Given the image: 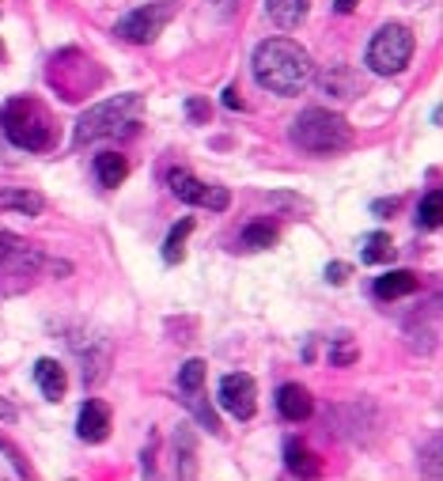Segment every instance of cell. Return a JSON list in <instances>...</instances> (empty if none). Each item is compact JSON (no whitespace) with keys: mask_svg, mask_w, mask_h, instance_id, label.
<instances>
[{"mask_svg":"<svg viewBox=\"0 0 443 481\" xmlns=\"http://www.w3.org/2000/svg\"><path fill=\"white\" fill-rule=\"evenodd\" d=\"M255 80L269 95H300L314 80L311 53L292 38H265L255 50Z\"/></svg>","mask_w":443,"mask_h":481,"instance_id":"cell-1","label":"cell"},{"mask_svg":"<svg viewBox=\"0 0 443 481\" xmlns=\"http://www.w3.org/2000/svg\"><path fill=\"white\" fill-rule=\"evenodd\" d=\"M0 130L5 137L24 152H50L57 144V125L53 114L42 107L38 99H8L0 111Z\"/></svg>","mask_w":443,"mask_h":481,"instance_id":"cell-2","label":"cell"},{"mask_svg":"<svg viewBox=\"0 0 443 481\" xmlns=\"http://www.w3.org/2000/svg\"><path fill=\"white\" fill-rule=\"evenodd\" d=\"M288 137H292L295 149H303L311 156H337V152H345L352 144V125L342 114H333V111L311 107V111H303L300 118L292 121Z\"/></svg>","mask_w":443,"mask_h":481,"instance_id":"cell-3","label":"cell"},{"mask_svg":"<svg viewBox=\"0 0 443 481\" xmlns=\"http://www.w3.org/2000/svg\"><path fill=\"white\" fill-rule=\"evenodd\" d=\"M50 88L65 99V102H80L102 88V69L88 53L80 50H61L50 57V69H46Z\"/></svg>","mask_w":443,"mask_h":481,"instance_id":"cell-4","label":"cell"},{"mask_svg":"<svg viewBox=\"0 0 443 481\" xmlns=\"http://www.w3.org/2000/svg\"><path fill=\"white\" fill-rule=\"evenodd\" d=\"M140 118V95H118L91 107L88 114H80L76 121V144H88L99 137H118V133H130Z\"/></svg>","mask_w":443,"mask_h":481,"instance_id":"cell-5","label":"cell"},{"mask_svg":"<svg viewBox=\"0 0 443 481\" xmlns=\"http://www.w3.org/2000/svg\"><path fill=\"white\" fill-rule=\"evenodd\" d=\"M413 50H417V38L409 27L402 24H387V27H379L375 38L368 42V69L375 76H398V72H406L409 69V61H413Z\"/></svg>","mask_w":443,"mask_h":481,"instance_id":"cell-6","label":"cell"},{"mask_svg":"<svg viewBox=\"0 0 443 481\" xmlns=\"http://www.w3.org/2000/svg\"><path fill=\"white\" fill-rule=\"evenodd\" d=\"M175 19V5L171 0H156V5H144L130 15L118 19L114 34H121L125 42H133V46H148V42H156L163 34V27Z\"/></svg>","mask_w":443,"mask_h":481,"instance_id":"cell-7","label":"cell"},{"mask_svg":"<svg viewBox=\"0 0 443 481\" xmlns=\"http://www.w3.org/2000/svg\"><path fill=\"white\" fill-rule=\"evenodd\" d=\"M167 186H171V194L186 205H201V208H213V213H224L227 208V190L224 186H208L201 178H194L189 171H182V167H175L171 175H167Z\"/></svg>","mask_w":443,"mask_h":481,"instance_id":"cell-8","label":"cell"},{"mask_svg":"<svg viewBox=\"0 0 443 481\" xmlns=\"http://www.w3.org/2000/svg\"><path fill=\"white\" fill-rule=\"evenodd\" d=\"M220 406L236 417V421H250L258 409V383L246 371H231L220 380Z\"/></svg>","mask_w":443,"mask_h":481,"instance_id":"cell-9","label":"cell"},{"mask_svg":"<svg viewBox=\"0 0 443 481\" xmlns=\"http://www.w3.org/2000/svg\"><path fill=\"white\" fill-rule=\"evenodd\" d=\"M76 436L88 444H102L111 436V406L99 402V399H88L80 406V417H76Z\"/></svg>","mask_w":443,"mask_h":481,"instance_id":"cell-10","label":"cell"},{"mask_svg":"<svg viewBox=\"0 0 443 481\" xmlns=\"http://www.w3.org/2000/svg\"><path fill=\"white\" fill-rule=\"evenodd\" d=\"M277 409H281V417L284 421H307L311 417V409H314V402H311V394H307V387H300V383H284L281 390H277Z\"/></svg>","mask_w":443,"mask_h":481,"instance_id":"cell-11","label":"cell"},{"mask_svg":"<svg viewBox=\"0 0 443 481\" xmlns=\"http://www.w3.org/2000/svg\"><path fill=\"white\" fill-rule=\"evenodd\" d=\"M34 383H38V390L46 394V399H65V390H69V375H65V368H61L57 361H50V357H42L38 364H34Z\"/></svg>","mask_w":443,"mask_h":481,"instance_id":"cell-12","label":"cell"},{"mask_svg":"<svg viewBox=\"0 0 443 481\" xmlns=\"http://www.w3.org/2000/svg\"><path fill=\"white\" fill-rule=\"evenodd\" d=\"M307 12H311V0H265V15L281 31H295L307 19Z\"/></svg>","mask_w":443,"mask_h":481,"instance_id":"cell-13","label":"cell"},{"mask_svg":"<svg viewBox=\"0 0 443 481\" xmlns=\"http://www.w3.org/2000/svg\"><path fill=\"white\" fill-rule=\"evenodd\" d=\"M125 175H130V163H125V156H118V152H99L95 156V178H99V186L114 190V186L125 182Z\"/></svg>","mask_w":443,"mask_h":481,"instance_id":"cell-14","label":"cell"},{"mask_svg":"<svg viewBox=\"0 0 443 481\" xmlns=\"http://www.w3.org/2000/svg\"><path fill=\"white\" fill-rule=\"evenodd\" d=\"M409 292H417V277L409 274V269H394V274L375 281L379 300H398V296H409Z\"/></svg>","mask_w":443,"mask_h":481,"instance_id":"cell-15","label":"cell"},{"mask_svg":"<svg viewBox=\"0 0 443 481\" xmlns=\"http://www.w3.org/2000/svg\"><path fill=\"white\" fill-rule=\"evenodd\" d=\"M361 258H364L368 265H387V262H394V239H390L387 232L364 236V239H361Z\"/></svg>","mask_w":443,"mask_h":481,"instance_id":"cell-16","label":"cell"},{"mask_svg":"<svg viewBox=\"0 0 443 481\" xmlns=\"http://www.w3.org/2000/svg\"><path fill=\"white\" fill-rule=\"evenodd\" d=\"M189 232H194V220H189V216L171 227V236H167V243H163V262L167 265H178L186 258V239H189Z\"/></svg>","mask_w":443,"mask_h":481,"instance_id":"cell-17","label":"cell"},{"mask_svg":"<svg viewBox=\"0 0 443 481\" xmlns=\"http://www.w3.org/2000/svg\"><path fill=\"white\" fill-rule=\"evenodd\" d=\"M439 224H443V194L429 190L425 197H420V205H417V227H429V232H436Z\"/></svg>","mask_w":443,"mask_h":481,"instance_id":"cell-18","label":"cell"},{"mask_svg":"<svg viewBox=\"0 0 443 481\" xmlns=\"http://www.w3.org/2000/svg\"><path fill=\"white\" fill-rule=\"evenodd\" d=\"M323 88H326V95H333V99H352V91H356V83H352V72L345 69V65H337V69H330L326 76H323Z\"/></svg>","mask_w":443,"mask_h":481,"instance_id":"cell-19","label":"cell"},{"mask_svg":"<svg viewBox=\"0 0 443 481\" xmlns=\"http://www.w3.org/2000/svg\"><path fill=\"white\" fill-rule=\"evenodd\" d=\"M239 243H243V250H269L277 243V227L273 224H246Z\"/></svg>","mask_w":443,"mask_h":481,"instance_id":"cell-20","label":"cell"},{"mask_svg":"<svg viewBox=\"0 0 443 481\" xmlns=\"http://www.w3.org/2000/svg\"><path fill=\"white\" fill-rule=\"evenodd\" d=\"M284 463H288V470L292 474H319V467L311 463V455H307V447L303 444H295V440H288V447H284Z\"/></svg>","mask_w":443,"mask_h":481,"instance_id":"cell-21","label":"cell"},{"mask_svg":"<svg viewBox=\"0 0 443 481\" xmlns=\"http://www.w3.org/2000/svg\"><path fill=\"white\" fill-rule=\"evenodd\" d=\"M201 383H205V361H189V364H182V371H178V387H182L186 394H197Z\"/></svg>","mask_w":443,"mask_h":481,"instance_id":"cell-22","label":"cell"},{"mask_svg":"<svg viewBox=\"0 0 443 481\" xmlns=\"http://www.w3.org/2000/svg\"><path fill=\"white\" fill-rule=\"evenodd\" d=\"M0 208H19V213H42V197L38 194H0Z\"/></svg>","mask_w":443,"mask_h":481,"instance_id":"cell-23","label":"cell"},{"mask_svg":"<svg viewBox=\"0 0 443 481\" xmlns=\"http://www.w3.org/2000/svg\"><path fill=\"white\" fill-rule=\"evenodd\" d=\"M356 357H361V349H356L352 338H337V342L330 345V364H333V368H349Z\"/></svg>","mask_w":443,"mask_h":481,"instance_id":"cell-24","label":"cell"},{"mask_svg":"<svg viewBox=\"0 0 443 481\" xmlns=\"http://www.w3.org/2000/svg\"><path fill=\"white\" fill-rule=\"evenodd\" d=\"M24 243H19L15 236H8V232H0V269H5V265H12L19 255H24Z\"/></svg>","mask_w":443,"mask_h":481,"instance_id":"cell-25","label":"cell"},{"mask_svg":"<svg viewBox=\"0 0 443 481\" xmlns=\"http://www.w3.org/2000/svg\"><path fill=\"white\" fill-rule=\"evenodd\" d=\"M186 114H189V121H197V125L208 121V102L205 99H189L186 102Z\"/></svg>","mask_w":443,"mask_h":481,"instance_id":"cell-26","label":"cell"},{"mask_svg":"<svg viewBox=\"0 0 443 481\" xmlns=\"http://www.w3.org/2000/svg\"><path fill=\"white\" fill-rule=\"evenodd\" d=\"M326 281H333V284H345V281H349V265H345V262H333V265H326Z\"/></svg>","mask_w":443,"mask_h":481,"instance_id":"cell-27","label":"cell"},{"mask_svg":"<svg viewBox=\"0 0 443 481\" xmlns=\"http://www.w3.org/2000/svg\"><path fill=\"white\" fill-rule=\"evenodd\" d=\"M371 213H375V216H390V213H398V197H390V201H387V197H383V201H375V205H371Z\"/></svg>","mask_w":443,"mask_h":481,"instance_id":"cell-28","label":"cell"},{"mask_svg":"<svg viewBox=\"0 0 443 481\" xmlns=\"http://www.w3.org/2000/svg\"><path fill=\"white\" fill-rule=\"evenodd\" d=\"M224 107H227V111H239V107H243V99H239L236 88H227V91H224Z\"/></svg>","mask_w":443,"mask_h":481,"instance_id":"cell-29","label":"cell"},{"mask_svg":"<svg viewBox=\"0 0 443 481\" xmlns=\"http://www.w3.org/2000/svg\"><path fill=\"white\" fill-rule=\"evenodd\" d=\"M356 5H361V0H333V12L349 15V12H356Z\"/></svg>","mask_w":443,"mask_h":481,"instance_id":"cell-30","label":"cell"},{"mask_svg":"<svg viewBox=\"0 0 443 481\" xmlns=\"http://www.w3.org/2000/svg\"><path fill=\"white\" fill-rule=\"evenodd\" d=\"M15 417H19V413H15V406L0 399V421H15Z\"/></svg>","mask_w":443,"mask_h":481,"instance_id":"cell-31","label":"cell"},{"mask_svg":"<svg viewBox=\"0 0 443 481\" xmlns=\"http://www.w3.org/2000/svg\"><path fill=\"white\" fill-rule=\"evenodd\" d=\"M5 53H8V50H5V42H0V61H5Z\"/></svg>","mask_w":443,"mask_h":481,"instance_id":"cell-32","label":"cell"}]
</instances>
